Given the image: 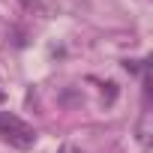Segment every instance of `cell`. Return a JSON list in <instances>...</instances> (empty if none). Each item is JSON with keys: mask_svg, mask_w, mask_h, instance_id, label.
I'll use <instances>...</instances> for the list:
<instances>
[{"mask_svg": "<svg viewBox=\"0 0 153 153\" xmlns=\"http://www.w3.org/2000/svg\"><path fill=\"white\" fill-rule=\"evenodd\" d=\"M57 153H81V150H78V147H72V144H63Z\"/></svg>", "mask_w": 153, "mask_h": 153, "instance_id": "obj_2", "label": "cell"}, {"mask_svg": "<svg viewBox=\"0 0 153 153\" xmlns=\"http://www.w3.org/2000/svg\"><path fill=\"white\" fill-rule=\"evenodd\" d=\"M0 138L9 141V144L18 147V150H27V147H33L36 132H33V126H27L21 117H15V114H9V111H0Z\"/></svg>", "mask_w": 153, "mask_h": 153, "instance_id": "obj_1", "label": "cell"}, {"mask_svg": "<svg viewBox=\"0 0 153 153\" xmlns=\"http://www.w3.org/2000/svg\"><path fill=\"white\" fill-rule=\"evenodd\" d=\"M3 99H6V93H3V90H0V102H3Z\"/></svg>", "mask_w": 153, "mask_h": 153, "instance_id": "obj_3", "label": "cell"}]
</instances>
